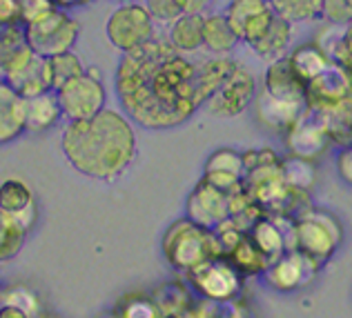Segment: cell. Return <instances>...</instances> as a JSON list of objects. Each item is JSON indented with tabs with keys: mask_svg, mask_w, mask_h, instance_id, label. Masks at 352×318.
I'll list each match as a JSON object with an SVG mask.
<instances>
[{
	"mask_svg": "<svg viewBox=\"0 0 352 318\" xmlns=\"http://www.w3.org/2000/svg\"><path fill=\"white\" fill-rule=\"evenodd\" d=\"M290 43H292V23L281 18L279 14H274L270 25L265 27L256 41L250 43V47H252L254 54L261 56L263 60L272 63L276 58H283V54L288 52Z\"/></svg>",
	"mask_w": 352,
	"mask_h": 318,
	"instance_id": "cell-24",
	"label": "cell"
},
{
	"mask_svg": "<svg viewBox=\"0 0 352 318\" xmlns=\"http://www.w3.org/2000/svg\"><path fill=\"white\" fill-rule=\"evenodd\" d=\"M337 167H339L341 179H344L348 185H352V145L341 149V154L337 156Z\"/></svg>",
	"mask_w": 352,
	"mask_h": 318,
	"instance_id": "cell-39",
	"label": "cell"
},
{
	"mask_svg": "<svg viewBox=\"0 0 352 318\" xmlns=\"http://www.w3.org/2000/svg\"><path fill=\"white\" fill-rule=\"evenodd\" d=\"M63 116L67 120H82L98 114L100 109H105L107 91L100 73L96 69H85L80 76L72 78L67 85L56 89Z\"/></svg>",
	"mask_w": 352,
	"mask_h": 318,
	"instance_id": "cell-8",
	"label": "cell"
},
{
	"mask_svg": "<svg viewBox=\"0 0 352 318\" xmlns=\"http://www.w3.org/2000/svg\"><path fill=\"white\" fill-rule=\"evenodd\" d=\"M147 12L159 23H174L183 12L176 0H147Z\"/></svg>",
	"mask_w": 352,
	"mask_h": 318,
	"instance_id": "cell-37",
	"label": "cell"
},
{
	"mask_svg": "<svg viewBox=\"0 0 352 318\" xmlns=\"http://www.w3.org/2000/svg\"><path fill=\"white\" fill-rule=\"evenodd\" d=\"M50 69H52L54 89H60L63 85H67L72 78H76V76H80L82 71H85V67H82V60L78 58V54H74L72 49L52 56Z\"/></svg>",
	"mask_w": 352,
	"mask_h": 318,
	"instance_id": "cell-33",
	"label": "cell"
},
{
	"mask_svg": "<svg viewBox=\"0 0 352 318\" xmlns=\"http://www.w3.org/2000/svg\"><path fill=\"white\" fill-rule=\"evenodd\" d=\"M105 36L118 52H132L154 38V18L145 5L129 0L109 14L105 23Z\"/></svg>",
	"mask_w": 352,
	"mask_h": 318,
	"instance_id": "cell-6",
	"label": "cell"
},
{
	"mask_svg": "<svg viewBox=\"0 0 352 318\" xmlns=\"http://www.w3.org/2000/svg\"><path fill=\"white\" fill-rule=\"evenodd\" d=\"M5 80L12 82V87L21 93V96H36V93L54 89L52 85V69H50V58H45L41 54H34V58L25 65L23 69H18Z\"/></svg>",
	"mask_w": 352,
	"mask_h": 318,
	"instance_id": "cell-23",
	"label": "cell"
},
{
	"mask_svg": "<svg viewBox=\"0 0 352 318\" xmlns=\"http://www.w3.org/2000/svg\"><path fill=\"white\" fill-rule=\"evenodd\" d=\"M346 236L339 216L326 209H305L292 220V247L319 265L337 254Z\"/></svg>",
	"mask_w": 352,
	"mask_h": 318,
	"instance_id": "cell-4",
	"label": "cell"
},
{
	"mask_svg": "<svg viewBox=\"0 0 352 318\" xmlns=\"http://www.w3.org/2000/svg\"><path fill=\"white\" fill-rule=\"evenodd\" d=\"M288 60L292 65V69L299 73L305 82H312L317 76H321V73L326 71L330 67V63H332L326 56V52H323L317 43L299 45L296 49H292V54L288 56Z\"/></svg>",
	"mask_w": 352,
	"mask_h": 318,
	"instance_id": "cell-28",
	"label": "cell"
},
{
	"mask_svg": "<svg viewBox=\"0 0 352 318\" xmlns=\"http://www.w3.org/2000/svg\"><path fill=\"white\" fill-rule=\"evenodd\" d=\"M185 278H188L192 292H197L203 298H210V301L230 305L243 296L245 276L239 272L226 254L212 256L197 267L188 269Z\"/></svg>",
	"mask_w": 352,
	"mask_h": 318,
	"instance_id": "cell-5",
	"label": "cell"
},
{
	"mask_svg": "<svg viewBox=\"0 0 352 318\" xmlns=\"http://www.w3.org/2000/svg\"><path fill=\"white\" fill-rule=\"evenodd\" d=\"M203 179L219 187V190L232 194L234 190H239L245 179L243 154H239L232 147H219L217 152H212L208 156Z\"/></svg>",
	"mask_w": 352,
	"mask_h": 318,
	"instance_id": "cell-16",
	"label": "cell"
},
{
	"mask_svg": "<svg viewBox=\"0 0 352 318\" xmlns=\"http://www.w3.org/2000/svg\"><path fill=\"white\" fill-rule=\"evenodd\" d=\"M274 14L270 0H232L226 9L228 23L232 25L239 41H245L248 45L261 36Z\"/></svg>",
	"mask_w": 352,
	"mask_h": 318,
	"instance_id": "cell-13",
	"label": "cell"
},
{
	"mask_svg": "<svg viewBox=\"0 0 352 318\" xmlns=\"http://www.w3.org/2000/svg\"><path fill=\"white\" fill-rule=\"evenodd\" d=\"M281 176L283 183L292 187V190L308 192L317 183V167H314V161H310V158L290 154L281 161Z\"/></svg>",
	"mask_w": 352,
	"mask_h": 318,
	"instance_id": "cell-29",
	"label": "cell"
},
{
	"mask_svg": "<svg viewBox=\"0 0 352 318\" xmlns=\"http://www.w3.org/2000/svg\"><path fill=\"white\" fill-rule=\"evenodd\" d=\"M263 89H267L276 98L292 100V102H308V82L292 69L288 56L270 63L265 71Z\"/></svg>",
	"mask_w": 352,
	"mask_h": 318,
	"instance_id": "cell-17",
	"label": "cell"
},
{
	"mask_svg": "<svg viewBox=\"0 0 352 318\" xmlns=\"http://www.w3.org/2000/svg\"><path fill=\"white\" fill-rule=\"evenodd\" d=\"M25 32L32 49L45 56V58H52V56L72 49L74 43L78 41L80 25L65 9L56 7L47 16H43L41 21L25 25Z\"/></svg>",
	"mask_w": 352,
	"mask_h": 318,
	"instance_id": "cell-7",
	"label": "cell"
},
{
	"mask_svg": "<svg viewBox=\"0 0 352 318\" xmlns=\"http://www.w3.org/2000/svg\"><path fill=\"white\" fill-rule=\"evenodd\" d=\"M161 249L165 260L174 267L176 272H188V269L197 267L203 260L212 256L223 254L219 245L217 231L212 227L201 225V223L192 220L190 216L174 220L172 225L165 229L161 238Z\"/></svg>",
	"mask_w": 352,
	"mask_h": 318,
	"instance_id": "cell-3",
	"label": "cell"
},
{
	"mask_svg": "<svg viewBox=\"0 0 352 318\" xmlns=\"http://www.w3.org/2000/svg\"><path fill=\"white\" fill-rule=\"evenodd\" d=\"M63 118V107L56 89L25 98V129L27 132H47Z\"/></svg>",
	"mask_w": 352,
	"mask_h": 318,
	"instance_id": "cell-20",
	"label": "cell"
},
{
	"mask_svg": "<svg viewBox=\"0 0 352 318\" xmlns=\"http://www.w3.org/2000/svg\"><path fill=\"white\" fill-rule=\"evenodd\" d=\"M54 5L58 9H65V12H69V9H76V7H87L91 0H52Z\"/></svg>",
	"mask_w": 352,
	"mask_h": 318,
	"instance_id": "cell-41",
	"label": "cell"
},
{
	"mask_svg": "<svg viewBox=\"0 0 352 318\" xmlns=\"http://www.w3.org/2000/svg\"><path fill=\"white\" fill-rule=\"evenodd\" d=\"M116 96L129 120L154 132L188 123L206 105L199 65L170 41L159 38L123 54L116 69Z\"/></svg>",
	"mask_w": 352,
	"mask_h": 318,
	"instance_id": "cell-1",
	"label": "cell"
},
{
	"mask_svg": "<svg viewBox=\"0 0 352 318\" xmlns=\"http://www.w3.org/2000/svg\"><path fill=\"white\" fill-rule=\"evenodd\" d=\"M256 96V78L254 73L241 67H236L228 73V78L217 87V91L206 100L208 111L217 118H236L254 102Z\"/></svg>",
	"mask_w": 352,
	"mask_h": 318,
	"instance_id": "cell-9",
	"label": "cell"
},
{
	"mask_svg": "<svg viewBox=\"0 0 352 318\" xmlns=\"http://www.w3.org/2000/svg\"><path fill=\"white\" fill-rule=\"evenodd\" d=\"M176 3H179L183 14H203L210 0H176Z\"/></svg>",
	"mask_w": 352,
	"mask_h": 318,
	"instance_id": "cell-40",
	"label": "cell"
},
{
	"mask_svg": "<svg viewBox=\"0 0 352 318\" xmlns=\"http://www.w3.org/2000/svg\"><path fill=\"white\" fill-rule=\"evenodd\" d=\"M0 214H5L16 227L30 234L38 220V203L32 187L18 179L0 183Z\"/></svg>",
	"mask_w": 352,
	"mask_h": 318,
	"instance_id": "cell-12",
	"label": "cell"
},
{
	"mask_svg": "<svg viewBox=\"0 0 352 318\" xmlns=\"http://www.w3.org/2000/svg\"><path fill=\"white\" fill-rule=\"evenodd\" d=\"M114 316L120 318H161L159 307H156L152 294L132 292L120 296L114 305Z\"/></svg>",
	"mask_w": 352,
	"mask_h": 318,
	"instance_id": "cell-31",
	"label": "cell"
},
{
	"mask_svg": "<svg viewBox=\"0 0 352 318\" xmlns=\"http://www.w3.org/2000/svg\"><path fill=\"white\" fill-rule=\"evenodd\" d=\"M152 298L159 307L161 318H185L192 314L194 307V294L192 287L181 283V280H168V283L152 289Z\"/></svg>",
	"mask_w": 352,
	"mask_h": 318,
	"instance_id": "cell-22",
	"label": "cell"
},
{
	"mask_svg": "<svg viewBox=\"0 0 352 318\" xmlns=\"http://www.w3.org/2000/svg\"><path fill=\"white\" fill-rule=\"evenodd\" d=\"M25 132V96L9 80L0 78V145L12 143Z\"/></svg>",
	"mask_w": 352,
	"mask_h": 318,
	"instance_id": "cell-19",
	"label": "cell"
},
{
	"mask_svg": "<svg viewBox=\"0 0 352 318\" xmlns=\"http://www.w3.org/2000/svg\"><path fill=\"white\" fill-rule=\"evenodd\" d=\"M350 5H352V0H350Z\"/></svg>",
	"mask_w": 352,
	"mask_h": 318,
	"instance_id": "cell-42",
	"label": "cell"
},
{
	"mask_svg": "<svg viewBox=\"0 0 352 318\" xmlns=\"http://www.w3.org/2000/svg\"><path fill=\"white\" fill-rule=\"evenodd\" d=\"M330 25H348L352 23V5L350 0H321V16Z\"/></svg>",
	"mask_w": 352,
	"mask_h": 318,
	"instance_id": "cell-35",
	"label": "cell"
},
{
	"mask_svg": "<svg viewBox=\"0 0 352 318\" xmlns=\"http://www.w3.org/2000/svg\"><path fill=\"white\" fill-rule=\"evenodd\" d=\"M308 102H292L272 96L267 89H261L254 96L256 120L272 132H288V129L308 111Z\"/></svg>",
	"mask_w": 352,
	"mask_h": 318,
	"instance_id": "cell-15",
	"label": "cell"
},
{
	"mask_svg": "<svg viewBox=\"0 0 352 318\" xmlns=\"http://www.w3.org/2000/svg\"><path fill=\"white\" fill-rule=\"evenodd\" d=\"M319 263L305 256L299 249H285L281 256L270 260V265L263 272V280L267 287H272L274 292L292 294L296 289L308 287L319 274Z\"/></svg>",
	"mask_w": 352,
	"mask_h": 318,
	"instance_id": "cell-10",
	"label": "cell"
},
{
	"mask_svg": "<svg viewBox=\"0 0 352 318\" xmlns=\"http://www.w3.org/2000/svg\"><path fill=\"white\" fill-rule=\"evenodd\" d=\"M25 238L27 234L21 227H16L5 214H0V263L18 256V251L25 245Z\"/></svg>",
	"mask_w": 352,
	"mask_h": 318,
	"instance_id": "cell-34",
	"label": "cell"
},
{
	"mask_svg": "<svg viewBox=\"0 0 352 318\" xmlns=\"http://www.w3.org/2000/svg\"><path fill=\"white\" fill-rule=\"evenodd\" d=\"M60 149L78 174L112 183L120 179L136 158V134L129 118L114 109L67 120L60 134Z\"/></svg>",
	"mask_w": 352,
	"mask_h": 318,
	"instance_id": "cell-2",
	"label": "cell"
},
{
	"mask_svg": "<svg viewBox=\"0 0 352 318\" xmlns=\"http://www.w3.org/2000/svg\"><path fill=\"white\" fill-rule=\"evenodd\" d=\"M188 216L214 229L226 218H230V194L201 179L188 196Z\"/></svg>",
	"mask_w": 352,
	"mask_h": 318,
	"instance_id": "cell-14",
	"label": "cell"
},
{
	"mask_svg": "<svg viewBox=\"0 0 352 318\" xmlns=\"http://www.w3.org/2000/svg\"><path fill=\"white\" fill-rule=\"evenodd\" d=\"M330 143L332 136L326 123V116L312 107H308V111L285 132V147L290 149V154L310 158V161L326 154Z\"/></svg>",
	"mask_w": 352,
	"mask_h": 318,
	"instance_id": "cell-11",
	"label": "cell"
},
{
	"mask_svg": "<svg viewBox=\"0 0 352 318\" xmlns=\"http://www.w3.org/2000/svg\"><path fill=\"white\" fill-rule=\"evenodd\" d=\"M52 9H56V5L52 0H21V16L23 25H30L41 21L43 16H47Z\"/></svg>",
	"mask_w": 352,
	"mask_h": 318,
	"instance_id": "cell-38",
	"label": "cell"
},
{
	"mask_svg": "<svg viewBox=\"0 0 352 318\" xmlns=\"http://www.w3.org/2000/svg\"><path fill=\"white\" fill-rule=\"evenodd\" d=\"M0 305H12L21 310L25 318H38L43 316V303L41 296L34 289L25 285H9L0 289Z\"/></svg>",
	"mask_w": 352,
	"mask_h": 318,
	"instance_id": "cell-30",
	"label": "cell"
},
{
	"mask_svg": "<svg viewBox=\"0 0 352 318\" xmlns=\"http://www.w3.org/2000/svg\"><path fill=\"white\" fill-rule=\"evenodd\" d=\"M170 43L183 54H194L203 47V14H181L174 23H170Z\"/></svg>",
	"mask_w": 352,
	"mask_h": 318,
	"instance_id": "cell-25",
	"label": "cell"
},
{
	"mask_svg": "<svg viewBox=\"0 0 352 318\" xmlns=\"http://www.w3.org/2000/svg\"><path fill=\"white\" fill-rule=\"evenodd\" d=\"M332 63L344 65L346 69L352 71V23L341 27L337 47H335V52H332Z\"/></svg>",
	"mask_w": 352,
	"mask_h": 318,
	"instance_id": "cell-36",
	"label": "cell"
},
{
	"mask_svg": "<svg viewBox=\"0 0 352 318\" xmlns=\"http://www.w3.org/2000/svg\"><path fill=\"white\" fill-rule=\"evenodd\" d=\"M270 5L290 23H308L321 16V0H270Z\"/></svg>",
	"mask_w": 352,
	"mask_h": 318,
	"instance_id": "cell-32",
	"label": "cell"
},
{
	"mask_svg": "<svg viewBox=\"0 0 352 318\" xmlns=\"http://www.w3.org/2000/svg\"><path fill=\"white\" fill-rule=\"evenodd\" d=\"M34 49L27 41L25 25L0 27V73L7 78L23 69L34 58Z\"/></svg>",
	"mask_w": 352,
	"mask_h": 318,
	"instance_id": "cell-18",
	"label": "cell"
},
{
	"mask_svg": "<svg viewBox=\"0 0 352 318\" xmlns=\"http://www.w3.org/2000/svg\"><path fill=\"white\" fill-rule=\"evenodd\" d=\"M239 43V36L228 23L226 14H212L206 16L203 25V47L214 56H228Z\"/></svg>",
	"mask_w": 352,
	"mask_h": 318,
	"instance_id": "cell-26",
	"label": "cell"
},
{
	"mask_svg": "<svg viewBox=\"0 0 352 318\" xmlns=\"http://www.w3.org/2000/svg\"><path fill=\"white\" fill-rule=\"evenodd\" d=\"M281 220L283 218H256L248 231L250 238L256 242V247L270 260H274L285 249L292 247V220L288 223L285 229L281 225Z\"/></svg>",
	"mask_w": 352,
	"mask_h": 318,
	"instance_id": "cell-21",
	"label": "cell"
},
{
	"mask_svg": "<svg viewBox=\"0 0 352 318\" xmlns=\"http://www.w3.org/2000/svg\"><path fill=\"white\" fill-rule=\"evenodd\" d=\"M230 260L234 263V267L239 269L245 278L250 276H263V272L270 265V258H267L261 249L256 247V242L250 238V234H243L236 245L226 254Z\"/></svg>",
	"mask_w": 352,
	"mask_h": 318,
	"instance_id": "cell-27",
	"label": "cell"
}]
</instances>
